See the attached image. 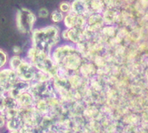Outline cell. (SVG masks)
<instances>
[{"label": "cell", "mask_w": 148, "mask_h": 133, "mask_svg": "<svg viewBox=\"0 0 148 133\" xmlns=\"http://www.w3.org/2000/svg\"><path fill=\"white\" fill-rule=\"evenodd\" d=\"M9 57H8V53L0 48V70L5 68L8 65L9 63Z\"/></svg>", "instance_id": "11"}, {"label": "cell", "mask_w": 148, "mask_h": 133, "mask_svg": "<svg viewBox=\"0 0 148 133\" xmlns=\"http://www.w3.org/2000/svg\"><path fill=\"white\" fill-rule=\"evenodd\" d=\"M60 38V29L56 25L35 28L30 34L31 46L49 54L56 47Z\"/></svg>", "instance_id": "1"}, {"label": "cell", "mask_w": 148, "mask_h": 133, "mask_svg": "<svg viewBox=\"0 0 148 133\" xmlns=\"http://www.w3.org/2000/svg\"><path fill=\"white\" fill-rule=\"evenodd\" d=\"M26 58L30 61L37 71L48 73L52 78L58 75L59 67L56 64L49 53L43 52L33 46L28 49Z\"/></svg>", "instance_id": "2"}, {"label": "cell", "mask_w": 148, "mask_h": 133, "mask_svg": "<svg viewBox=\"0 0 148 133\" xmlns=\"http://www.w3.org/2000/svg\"><path fill=\"white\" fill-rule=\"evenodd\" d=\"M23 125H24L23 120V118H22V117H21V115L19 113L18 115L7 118V122H6V126L5 127L9 132H12V131H19V130H21Z\"/></svg>", "instance_id": "8"}, {"label": "cell", "mask_w": 148, "mask_h": 133, "mask_svg": "<svg viewBox=\"0 0 148 133\" xmlns=\"http://www.w3.org/2000/svg\"><path fill=\"white\" fill-rule=\"evenodd\" d=\"M18 80L19 78L16 71L10 67H5L0 70V87L3 89L6 93L12 89Z\"/></svg>", "instance_id": "5"}, {"label": "cell", "mask_w": 148, "mask_h": 133, "mask_svg": "<svg viewBox=\"0 0 148 133\" xmlns=\"http://www.w3.org/2000/svg\"><path fill=\"white\" fill-rule=\"evenodd\" d=\"M12 51H13L14 55H20V54L23 52V48H22L21 46L15 45V46H13V48H12Z\"/></svg>", "instance_id": "16"}, {"label": "cell", "mask_w": 148, "mask_h": 133, "mask_svg": "<svg viewBox=\"0 0 148 133\" xmlns=\"http://www.w3.org/2000/svg\"><path fill=\"white\" fill-rule=\"evenodd\" d=\"M4 96H0V114H3L6 110L4 104Z\"/></svg>", "instance_id": "14"}, {"label": "cell", "mask_w": 148, "mask_h": 133, "mask_svg": "<svg viewBox=\"0 0 148 133\" xmlns=\"http://www.w3.org/2000/svg\"><path fill=\"white\" fill-rule=\"evenodd\" d=\"M16 99V102H17L19 109L35 108V105H36V98L33 96V94L29 91L20 94Z\"/></svg>", "instance_id": "7"}, {"label": "cell", "mask_w": 148, "mask_h": 133, "mask_svg": "<svg viewBox=\"0 0 148 133\" xmlns=\"http://www.w3.org/2000/svg\"><path fill=\"white\" fill-rule=\"evenodd\" d=\"M36 22V14L27 8H20L16 13V26L22 34H31Z\"/></svg>", "instance_id": "3"}, {"label": "cell", "mask_w": 148, "mask_h": 133, "mask_svg": "<svg viewBox=\"0 0 148 133\" xmlns=\"http://www.w3.org/2000/svg\"><path fill=\"white\" fill-rule=\"evenodd\" d=\"M84 23V19L82 16L75 14L73 12H69L65 14L63 24L67 27V29H80Z\"/></svg>", "instance_id": "6"}, {"label": "cell", "mask_w": 148, "mask_h": 133, "mask_svg": "<svg viewBox=\"0 0 148 133\" xmlns=\"http://www.w3.org/2000/svg\"><path fill=\"white\" fill-rule=\"evenodd\" d=\"M64 13H62V11H60L59 10H55L51 12L50 14V17H51V20L55 23V24H58V23H61V22H63V19H64Z\"/></svg>", "instance_id": "10"}, {"label": "cell", "mask_w": 148, "mask_h": 133, "mask_svg": "<svg viewBox=\"0 0 148 133\" xmlns=\"http://www.w3.org/2000/svg\"><path fill=\"white\" fill-rule=\"evenodd\" d=\"M36 71H37V70L35 68L33 64L30 61H29L26 57H25L24 61L16 70L18 78L20 80H23V81H25L28 83L34 82Z\"/></svg>", "instance_id": "4"}, {"label": "cell", "mask_w": 148, "mask_h": 133, "mask_svg": "<svg viewBox=\"0 0 148 133\" xmlns=\"http://www.w3.org/2000/svg\"><path fill=\"white\" fill-rule=\"evenodd\" d=\"M59 10L62 11L64 14H68L71 12V3L63 1L59 4Z\"/></svg>", "instance_id": "12"}, {"label": "cell", "mask_w": 148, "mask_h": 133, "mask_svg": "<svg viewBox=\"0 0 148 133\" xmlns=\"http://www.w3.org/2000/svg\"><path fill=\"white\" fill-rule=\"evenodd\" d=\"M49 10L48 9H46L44 7L39 9V10H38V16L41 18H46V17H49Z\"/></svg>", "instance_id": "13"}, {"label": "cell", "mask_w": 148, "mask_h": 133, "mask_svg": "<svg viewBox=\"0 0 148 133\" xmlns=\"http://www.w3.org/2000/svg\"><path fill=\"white\" fill-rule=\"evenodd\" d=\"M6 122H7V118H6L5 115L0 114V129L6 126Z\"/></svg>", "instance_id": "15"}, {"label": "cell", "mask_w": 148, "mask_h": 133, "mask_svg": "<svg viewBox=\"0 0 148 133\" xmlns=\"http://www.w3.org/2000/svg\"><path fill=\"white\" fill-rule=\"evenodd\" d=\"M25 57H23L21 55H13L9 58V63H8V67L10 69L16 71L18 66L24 61Z\"/></svg>", "instance_id": "9"}, {"label": "cell", "mask_w": 148, "mask_h": 133, "mask_svg": "<svg viewBox=\"0 0 148 133\" xmlns=\"http://www.w3.org/2000/svg\"><path fill=\"white\" fill-rule=\"evenodd\" d=\"M9 133H22V132H21V131L19 130V131H12V132H9Z\"/></svg>", "instance_id": "17"}]
</instances>
